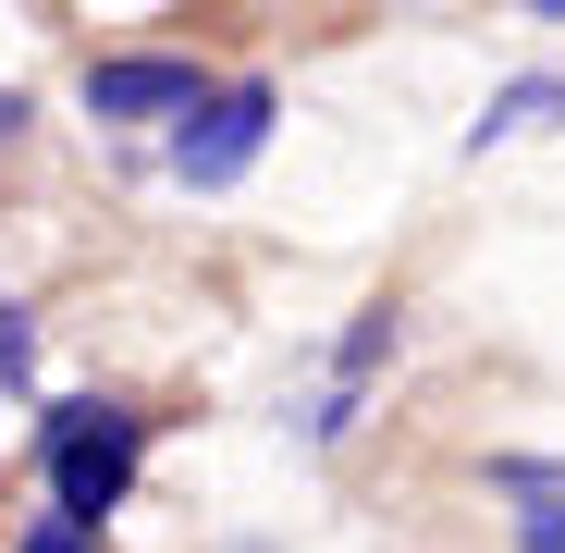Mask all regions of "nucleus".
Returning <instances> with one entry per match:
<instances>
[{"label":"nucleus","mask_w":565,"mask_h":553,"mask_svg":"<svg viewBox=\"0 0 565 553\" xmlns=\"http://www.w3.org/2000/svg\"><path fill=\"white\" fill-rule=\"evenodd\" d=\"M25 136V86H0V148H13Z\"/></svg>","instance_id":"6e6552de"},{"label":"nucleus","mask_w":565,"mask_h":553,"mask_svg":"<svg viewBox=\"0 0 565 553\" xmlns=\"http://www.w3.org/2000/svg\"><path fill=\"white\" fill-rule=\"evenodd\" d=\"M38 468H50V517L99 541L111 504H124L136 468H148V418H136V406H99V394H74V406L38 418Z\"/></svg>","instance_id":"f257e3e1"},{"label":"nucleus","mask_w":565,"mask_h":553,"mask_svg":"<svg viewBox=\"0 0 565 553\" xmlns=\"http://www.w3.org/2000/svg\"><path fill=\"white\" fill-rule=\"evenodd\" d=\"M553 111H565V86H553V74H516L504 99L480 111V136H467V148H504V136H529V124H553Z\"/></svg>","instance_id":"20e7f679"},{"label":"nucleus","mask_w":565,"mask_h":553,"mask_svg":"<svg viewBox=\"0 0 565 553\" xmlns=\"http://www.w3.org/2000/svg\"><path fill=\"white\" fill-rule=\"evenodd\" d=\"M270 124H282V86H270V74H234V86H210V99L172 124V172L198 184V198H222V184H246V172H258Z\"/></svg>","instance_id":"f03ea898"},{"label":"nucleus","mask_w":565,"mask_h":553,"mask_svg":"<svg viewBox=\"0 0 565 553\" xmlns=\"http://www.w3.org/2000/svg\"><path fill=\"white\" fill-rule=\"evenodd\" d=\"M25 382H38V320L0 296V394H25Z\"/></svg>","instance_id":"39448f33"},{"label":"nucleus","mask_w":565,"mask_h":553,"mask_svg":"<svg viewBox=\"0 0 565 553\" xmlns=\"http://www.w3.org/2000/svg\"><path fill=\"white\" fill-rule=\"evenodd\" d=\"M13 553H99V541H86V529H62V517H25V529H13Z\"/></svg>","instance_id":"0eeeda50"},{"label":"nucleus","mask_w":565,"mask_h":553,"mask_svg":"<svg viewBox=\"0 0 565 553\" xmlns=\"http://www.w3.org/2000/svg\"><path fill=\"white\" fill-rule=\"evenodd\" d=\"M99 124H184L210 99V74L184 62V50H111V62H86V86H74Z\"/></svg>","instance_id":"7ed1b4c3"},{"label":"nucleus","mask_w":565,"mask_h":553,"mask_svg":"<svg viewBox=\"0 0 565 553\" xmlns=\"http://www.w3.org/2000/svg\"><path fill=\"white\" fill-rule=\"evenodd\" d=\"M516 553H565V492H541V504L516 517Z\"/></svg>","instance_id":"423d86ee"}]
</instances>
